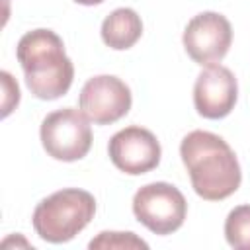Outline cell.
Masks as SVG:
<instances>
[{
	"label": "cell",
	"instance_id": "6da1fadb",
	"mask_svg": "<svg viewBox=\"0 0 250 250\" xmlns=\"http://www.w3.org/2000/svg\"><path fill=\"white\" fill-rule=\"evenodd\" d=\"M180 156L199 197L221 201L240 188V164L223 137L209 131H191L182 139Z\"/></svg>",
	"mask_w": 250,
	"mask_h": 250
},
{
	"label": "cell",
	"instance_id": "7a4b0ae2",
	"mask_svg": "<svg viewBox=\"0 0 250 250\" xmlns=\"http://www.w3.org/2000/svg\"><path fill=\"white\" fill-rule=\"evenodd\" d=\"M29 92L39 100L64 96L74 78V64L64 53L62 39L51 29L27 31L16 47Z\"/></svg>",
	"mask_w": 250,
	"mask_h": 250
},
{
	"label": "cell",
	"instance_id": "3957f363",
	"mask_svg": "<svg viewBox=\"0 0 250 250\" xmlns=\"http://www.w3.org/2000/svg\"><path fill=\"white\" fill-rule=\"evenodd\" d=\"M96 199L92 193L66 188L41 199L33 211L31 223L35 232L53 244L72 240L94 219Z\"/></svg>",
	"mask_w": 250,
	"mask_h": 250
},
{
	"label": "cell",
	"instance_id": "277c9868",
	"mask_svg": "<svg viewBox=\"0 0 250 250\" xmlns=\"http://www.w3.org/2000/svg\"><path fill=\"white\" fill-rule=\"evenodd\" d=\"M39 135L45 152L62 162L84 158L92 146L88 117L74 107H62L49 113L41 123Z\"/></svg>",
	"mask_w": 250,
	"mask_h": 250
},
{
	"label": "cell",
	"instance_id": "5b68a950",
	"mask_svg": "<svg viewBox=\"0 0 250 250\" xmlns=\"http://www.w3.org/2000/svg\"><path fill=\"white\" fill-rule=\"evenodd\" d=\"M133 213L141 225L154 234H170L178 230L188 215L184 193L166 182L143 186L133 197Z\"/></svg>",
	"mask_w": 250,
	"mask_h": 250
},
{
	"label": "cell",
	"instance_id": "8992f818",
	"mask_svg": "<svg viewBox=\"0 0 250 250\" xmlns=\"http://www.w3.org/2000/svg\"><path fill=\"white\" fill-rule=\"evenodd\" d=\"M182 41L186 53L197 64H217L229 53L232 43V27L223 14L201 12L188 21Z\"/></svg>",
	"mask_w": 250,
	"mask_h": 250
},
{
	"label": "cell",
	"instance_id": "52a82bcc",
	"mask_svg": "<svg viewBox=\"0 0 250 250\" xmlns=\"http://www.w3.org/2000/svg\"><path fill=\"white\" fill-rule=\"evenodd\" d=\"M129 86L111 74H100L90 78L78 96L80 111L94 125H111L119 121L131 109Z\"/></svg>",
	"mask_w": 250,
	"mask_h": 250
},
{
	"label": "cell",
	"instance_id": "ba28073f",
	"mask_svg": "<svg viewBox=\"0 0 250 250\" xmlns=\"http://www.w3.org/2000/svg\"><path fill=\"white\" fill-rule=\"evenodd\" d=\"M109 158L115 168L129 176L146 174L160 162V143L145 127H125L117 131L107 145Z\"/></svg>",
	"mask_w": 250,
	"mask_h": 250
},
{
	"label": "cell",
	"instance_id": "9c48e42d",
	"mask_svg": "<svg viewBox=\"0 0 250 250\" xmlns=\"http://www.w3.org/2000/svg\"><path fill=\"white\" fill-rule=\"evenodd\" d=\"M238 86L234 74L221 64L205 66L193 86V105L205 119L227 117L236 104Z\"/></svg>",
	"mask_w": 250,
	"mask_h": 250
},
{
	"label": "cell",
	"instance_id": "30bf717a",
	"mask_svg": "<svg viewBox=\"0 0 250 250\" xmlns=\"http://www.w3.org/2000/svg\"><path fill=\"white\" fill-rule=\"evenodd\" d=\"M143 35L141 16L131 8L113 10L102 23V39L109 49H131Z\"/></svg>",
	"mask_w": 250,
	"mask_h": 250
},
{
	"label": "cell",
	"instance_id": "8fae6325",
	"mask_svg": "<svg viewBox=\"0 0 250 250\" xmlns=\"http://www.w3.org/2000/svg\"><path fill=\"white\" fill-rule=\"evenodd\" d=\"M225 238L234 250H250V205H238L229 213Z\"/></svg>",
	"mask_w": 250,
	"mask_h": 250
},
{
	"label": "cell",
	"instance_id": "7c38bea8",
	"mask_svg": "<svg viewBox=\"0 0 250 250\" xmlns=\"http://www.w3.org/2000/svg\"><path fill=\"white\" fill-rule=\"evenodd\" d=\"M90 250H135L143 248L146 250L148 244L139 238L135 232H115V230H104L96 238L90 240Z\"/></svg>",
	"mask_w": 250,
	"mask_h": 250
},
{
	"label": "cell",
	"instance_id": "4fadbf2b",
	"mask_svg": "<svg viewBox=\"0 0 250 250\" xmlns=\"http://www.w3.org/2000/svg\"><path fill=\"white\" fill-rule=\"evenodd\" d=\"M0 78H2V92H4V96H2V117H6V115H10V111L20 102V88H18V82L12 78L10 72L2 70Z\"/></svg>",
	"mask_w": 250,
	"mask_h": 250
},
{
	"label": "cell",
	"instance_id": "5bb4252c",
	"mask_svg": "<svg viewBox=\"0 0 250 250\" xmlns=\"http://www.w3.org/2000/svg\"><path fill=\"white\" fill-rule=\"evenodd\" d=\"M74 2H78L82 6H94V4H102L104 0H74Z\"/></svg>",
	"mask_w": 250,
	"mask_h": 250
}]
</instances>
